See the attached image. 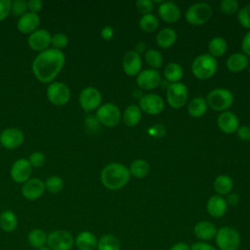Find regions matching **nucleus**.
<instances>
[{
    "label": "nucleus",
    "mask_w": 250,
    "mask_h": 250,
    "mask_svg": "<svg viewBox=\"0 0 250 250\" xmlns=\"http://www.w3.org/2000/svg\"><path fill=\"white\" fill-rule=\"evenodd\" d=\"M227 41L222 36H215L208 43V54L214 57L215 59L222 57L227 52Z\"/></svg>",
    "instance_id": "473e14b6"
},
{
    "label": "nucleus",
    "mask_w": 250,
    "mask_h": 250,
    "mask_svg": "<svg viewBox=\"0 0 250 250\" xmlns=\"http://www.w3.org/2000/svg\"><path fill=\"white\" fill-rule=\"evenodd\" d=\"M40 17L38 14H33L30 12L25 13L23 16L19 18L17 22L18 30L22 34H30L37 30L40 25Z\"/></svg>",
    "instance_id": "aec40b11"
},
{
    "label": "nucleus",
    "mask_w": 250,
    "mask_h": 250,
    "mask_svg": "<svg viewBox=\"0 0 250 250\" xmlns=\"http://www.w3.org/2000/svg\"><path fill=\"white\" fill-rule=\"evenodd\" d=\"M48 234L41 229H33L27 234V242L34 249H40L47 245Z\"/></svg>",
    "instance_id": "7c9ffc66"
},
{
    "label": "nucleus",
    "mask_w": 250,
    "mask_h": 250,
    "mask_svg": "<svg viewBox=\"0 0 250 250\" xmlns=\"http://www.w3.org/2000/svg\"><path fill=\"white\" fill-rule=\"evenodd\" d=\"M113 34H114L113 28H112L111 26H108V25L103 27V29H102V31H101V36H102V38L104 39V40H106V41L110 40V39L113 37Z\"/></svg>",
    "instance_id": "603ef678"
},
{
    "label": "nucleus",
    "mask_w": 250,
    "mask_h": 250,
    "mask_svg": "<svg viewBox=\"0 0 250 250\" xmlns=\"http://www.w3.org/2000/svg\"><path fill=\"white\" fill-rule=\"evenodd\" d=\"M145 60L146 62L152 68V69H158L162 66L163 63V57L162 54L155 49H148L145 53Z\"/></svg>",
    "instance_id": "e433bc0d"
},
{
    "label": "nucleus",
    "mask_w": 250,
    "mask_h": 250,
    "mask_svg": "<svg viewBox=\"0 0 250 250\" xmlns=\"http://www.w3.org/2000/svg\"><path fill=\"white\" fill-rule=\"evenodd\" d=\"M236 135L241 141L249 142L250 141V127L247 125L239 126L236 131Z\"/></svg>",
    "instance_id": "de8ad7c7"
},
{
    "label": "nucleus",
    "mask_w": 250,
    "mask_h": 250,
    "mask_svg": "<svg viewBox=\"0 0 250 250\" xmlns=\"http://www.w3.org/2000/svg\"><path fill=\"white\" fill-rule=\"evenodd\" d=\"M65 57L62 51L52 47L38 53L31 63V70L35 78L41 83H52L62 70Z\"/></svg>",
    "instance_id": "f257e3e1"
},
{
    "label": "nucleus",
    "mask_w": 250,
    "mask_h": 250,
    "mask_svg": "<svg viewBox=\"0 0 250 250\" xmlns=\"http://www.w3.org/2000/svg\"><path fill=\"white\" fill-rule=\"evenodd\" d=\"M136 83L143 90H153L157 88L161 83L160 72L152 68L143 69L137 75Z\"/></svg>",
    "instance_id": "2eb2a0df"
},
{
    "label": "nucleus",
    "mask_w": 250,
    "mask_h": 250,
    "mask_svg": "<svg viewBox=\"0 0 250 250\" xmlns=\"http://www.w3.org/2000/svg\"><path fill=\"white\" fill-rule=\"evenodd\" d=\"M217 69V60L207 53L197 56L191 62V72L200 80L211 78L216 73Z\"/></svg>",
    "instance_id": "20e7f679"
},
{
    "label": "nucleus",
    "mask_w": 250,
    "mask_h": 250,
    "mask_svg": "<svg viewBox=\"0 0 250 250\" xmlns=\"http://www.w3.org/2000/svg\"><path fill=\"white\" fill-rule=\"evenodd\" d=\"M97 244L98 238L90 230H82L74 238V245L78 250H95Z\"/></svg>",
    "instance_id": "b1692460"
},
{
    "label": "nucleus",
    "mask_w": 250,
    "mask_h": 250,
    "mask_svg": "<svg viewBox=\"0 0 250 250\" xmlns=\"http://www.w3.org/2000/svg\"><path fill=\"white\" fill-rule=\"evenodd\" d=\"M146 50V44L143 43V42H140L136 45V48H135V51L138 53V54H141L143 52H145Z\"/></svg>",
    "instance_id": "6e6d98bb"
},
{
    "label": "nucleus",
    "mask_w": 250,
    "mask_h": 250,
    "mask_svg": "<svg viewBox=\"0 0 250 250\" xmlns=\"http://www.w3.org/2000/svg\"><path fill=\"white\" fill-rule=\"evenodd\" d=\"M130 177L129 168L120 162L106 164L100 175L103 186L109 190H118L124 188L128 184Z\"/></svg>",
    "instance_id": "f03ea898"
},
{
    "label": "nucleus",
    "mask_w": 250,
    "mask_h": 250,
    "mask_svg": "<svg viewBox=\"0 0 250 250\" xmlns=\"http://www.w3.org/2000/svg\"><path fill=\"white\" fill-rule=\"evenodd\" d=\"M27 160L30 163V165L32 166V168H39L45 164L46 156L41 151H34L29 154Z\"/></svg>",
    "instance_id": "37998d69"
},
{
    "label": "nucleus",
    "mask_w": 250,
    "mask_h": 250,
    "mask_svg": "<svg viewBox=\"0 0 250 250\" xmlns=\"http://www.w3.org/2000/svg\"><path fill=\"white\" fill-rule=\"evenodd\" d=\"M18 218L11 210H4L0 214V228L5 232H13L18 228Z\"/></svg>",
    "instance_id": "2f4dec72"
},
{
    "label": "nucleus",
    "mask_w": 250,
    "mask_h": 250,
    "mask_svg": "<svg viewBox=\"0 0 250 250\" xmlns=\"http://www.w3.org/2000/svg\"><path fill=\"white\" fill-rule=\"evenodd\" d=\"M168 250H190V244L185 241H178L172 244Z\"/></svg>",
    "instance_id": "864d4df0"
},
{
    "label": "nucleus",
    "mask_w": 250,
    "mask_h": 250,
    "mask_svg": "<svg viewBox=\"0 0 250 250\" xmlns=\"http://www.w3.org/2000/svg\"><path fill=\"white\" fill-rule=\"evenodd\" d=\"M177 40V33L172 27L162 28L156 35V44L162 49L172 47Z\"/></svg>",
    "instance_id": "bb28decb"
},
{
    "label": "nucleus",
    "mask_w": 250,
    "mask_h": 250,
    "mask_svg": "<svg viewBox=\"0 0 250 250\" xmlns=\"http://www.w3.org/2000/svg\"><path fill=\"white\" fill-rule=\"evenodd\" d=\"M188 91L187 86L182 82L171 83L166 91V100L173 108H181L188 101Z\"/></svg>",
    "instance_id": "9d476101"
},
{
    "label": "nucleus",
    "mask_w": 250,
    "mask_h": 250,
    "mask_svg": "<svg viewBox=\"0 0 250 250\" xmlns=\"http://www.w3.org/2000/svg\"><path fill=\"white\" fill-rule=\"evenodd\" d=\"M68 45V37L62 32H57L51 36V46L56 50L62 51Z\"/></svg>",
    "instance_id": "58836bf2"
},
{
    "label": "nucleus",
    "mask_w": 250,
    "mask_h": 250,
    "mask_svg": "<svg viewBox=\"0 0 250 250\" xmlns=\"http://www.w3.org/2000/svg\"><path fill=\"white\" fill-rule=\"evenodd\" d=\"M157 13L159 18L168 23H173L181 18V10L177 4L172 1H164L158 6Z\"/></svg>",
    "instance_id": "4be33fe9"
},
{
    "label": "nucleus",
    "mask_w": 250,
    "mask_h": 250,
    "mask_svg": "<svg viewBox=\"0 0 250 250\" xmlns=\"http://www.w3.org/2000/svg\"><path fill=\"white\" fill-rule=\"evenodd\" d=\"M45 190L44 181L39 178H30L22 184L21 188V195L29 201L39 199L44 194Z\"/></svg>",
    "instance_id": "f3484780"
},
{
    "label": "nucleus",
    "mask_w": 250,
    "mask_h": 250,
    "mask_svg": "<svg viewBox=\"0 0 250 250\" xmlns=\"http://www.w3.org/2000/svg\"><path fill=\"white\" fill-rule=\"evenodd\" d=\"M164 106V100L157 94H145L139 101V107L141 110L149 115H155L162 112Z\"/></svg>",
    "instance_id": "f8f14e48"
},
{
    "label": "nucleus",
    "mask_w": 250,
    "mask_h": 250,
    "mask_svg": "<svg viewBox=\"0 0 250 250\" xmlns=\"http://www.w3.org/2000/svg\"><path fill=\"white\" fill-rule=\"evenodd\" d=\"M85 125L90 131H95L99 127L100 122L98 121L96 115H89L85 119Z\"/></svg>",
    "instance_id": "3c124183"
},
{
    "label": "nucleus",
    "mask_w": 250,
    "mask_h": 250,
    "mask_svg": "<svg viewBox=\"0 0 250 250\" xmlns=\"http://www.w3.org/2000/svg\"><path fill=\"white\" fill-rule=\"evenodd\" d=\"M11 14V0H0V21H3Z\"/></svg>",
    "instance_id": "a18cd8bd"
},
{
    "label": "nucleus",
    "mask_w": 250,
    "mask_h": 250,
    "mask_svg": "<svg viewBox=\"0 0 250 250\" xmlns=\"http://www.w3.org/2000/svg\"><path fill=\"white\" fill-rule=\"evenodd\" d=\"M25 13H27V1H24V0L11 1V14L14 17L21 18Z\"/></svg>",
    "instance_id": "ea45409f"
},
{
    "label": "nucleus",
    "mask_w": 250,
    "mask_h": 250,
    "mask_svg": "<svg viewBox=\"0 0 250 250\" xmlns=\"http://www.w3.org/2000/svg\"><path fill=\"white\" fill-rule=\"evenodd\" d=\"M226 201L228 203V205H230V206H236L239 202V196L234 193V192H230L227 195V198H226Z\"/></svg>",
    "instance_id": "5fc2aeb1"
},
{
    "label": "nucleus",
    "mask_w": 250,
    "mask_h": 250,
    "mask_svg": "<svg viewBox=\"0 0 250 250\" xmlns=\"http://www.w3.org/2000/svg\"><path fill=\"white\" fill-rule=\"evenodd\" d=\"M45 189L50 193H59L63 188V180L62 177L53 175L50 176L45 182Z\"/></svg>",
    "instance_id": "4c0bfd02"
},
{
    "label": "nucleus",
    "mask_w": 250,
    "mask_h": 250,
    "mask_svg": "<svg viewBox=\"0 0 250 250\" xmlns=\"http://www.w3.org/2000/svg\"><path fill=\"white\" fill-rule=\"evenodd\" d=\"M37 250H51L48 246H45V247H42V248H40V249H37Z\"/></svg>",
    "instance_id": "4d7b16f0"
},
{
    "label": "nucleus",
    "mask_w": 250,
    "mask_h": 250,
    "mask_svg": "<svg viewBox=\"0 0 250 250\" xmlns=\"http://www.w3.org/2000/svg\"><path fill=\"white\" fill-rule=\"evenodd\" d=\"M232 188H233L232 180L228 175L218 176L213 183V188L215 192L221 196L228 195L229 193H230Z\"/></svg>",
    "instance_id": "c85d7f7f"
},
{
    "label": "nucleus",
    "mask_w": 250,
    "mask_h": 250,
    "mask_svg": "<svg viewBox=\"0 0 250 250\" xmlns=\"http://www.w3.org/2000/svg\"><path fill=\"white\" fill-rule=\"evenodd\" d=\"M46 96L52 104L62 106L69 102L71 92L66 84L60 81H53L46 89Z\"/></svg>",
    "instance_id": "6e6552de"
},
{
    "label": "nucleus",
    "mask_w": 250,
    "mask_h": 250,
    "mask_svg": "<svg viewBox=\"0 0 250 250\" xmlns=\"http://www.w3.org/2000/svg\"><path fill=\"white\" fill-rule=\"evenodd\" d=\"M149 164L146 160L145 159H136L134 160L129 167V172L130 175L137 178V179H143L145 178L148 172H149Z\"/></svg>",
    "instance_id": "f704fd0d"
},
{
    "label": "nucleus",
    "mask_w": 250,
    "mask_h": 250,
    "mask_svg": "<svg viewBox=\"0 0 250 250\" xmlns=\"http://www.w3.org/2000/svg\"><path fill=\"white\" fill-rule=\"evenodd\" d=\"M207 105L216 111H226L233 104L232 93L226 88H215L206 97Z\"/></svg>",
    "instance_id": "39448f33"
},
{
    "label": "nucleus",
    "mask_w": 250,
    "mask_h": 250,
    "mask_svg": "<svg viewBox=\"0 0 250 250\" xmlns=\"http://www.w3.org/2000/svg\"><path fill=\"white\" fill-rule=\"evenodd\" d=\"M122 120L128 127H134L142 119V110L137 104H129L122 113Z\"/></svg>",
    "instance_id": "a878e982"
},
{
    "label": "nucleus",
    "mask_w": 250,
    "mask_h": 250,
    "mask_svg": "<svg viewBox=\"0 0 250 250\" xmlns=\"http://www.w3.org/2000/svg\"><path fill=\"white\" fill-rule=\"evenodd\" d=\"M248 58L243 53H233L227 59L226 65L231 72H241L248 66Z\"/></svg>",
    "instance_id": "393cba45"
},
{
    "label": "nucleus",
    "mask_w": 250,
    "mask_h": 250,
    "mask_svg": "<svg viewBox=\"0 0 250 250\" xmlns=\"http://www.w3.org/2000/svg\"><path fill=\"white\" fill-rule=\"evenodd\" d=\"M96 117L100 124L105 127H115L121 120V111L113 103H105L99 106L96 110Z\"/></svg>",
    "instance_id": "0eeeda50"
},
{
    "label": "nucleus",
    "mask_w": 250,
    "mask_h": 250,
    "mask_svg": "<svg viewBox=\"0 0 250 250\" xmlns=\"http://www.w3.org/2000/svg\"><path fill=\"white\" fill-rule=\"evenodd\" d=\"M207 106L206 100L203 97H195L189 101L188 104V112L191 117L199 118L205 114Z\"/></svg>",
    "instance_id": "c756f323"
},
{
    "label": "nucleus",
    "mask_w": 250,
    "mask_h": 250,
    "mask_svg": "<svg viewBox=\"0 0 250 250\" xmlns=\"http://www.w3.org/2000/svg\"><path fill=\"white\" fill-rule=\"evenodd\" d=\"M102 100L101 92L93 86L83 88L79 94V104L86 112L97 110L102 104Z\"/></svg>",
    "instance_id": "9b49d317"
},
{
    "label": "nucleus",
    "mask_w": 250,
    "mask_h": 250,
    "mask_svg": "<svg viewBox=\"0 0 250 250\" xmlns=\"http://www.w3.org/2000/svg\"><path fill=\"white\" fill-rule=\"evenodd\" d=\"M217 124L223 133L232 134L236 132L239 127V119L235 113L226 110L218 116Z\"/></svg>",
    "instance_id": "412c9836"
},
{
    "label": "nucleus",
    "mask_w": 250,
    "mask_h": 250,
    "mask_svg": "<svg viewBox=\"0 0 250 250\" xmlns=\"http://www.w3.org/2000/svg\"><path fill=\"white\" fill-rule=\"evenodd\" d=\"M47 246L51 250H71L74 246V237L65 229H56L48 234Z\"/></svg>",
    "instance_id": "1a4fd4ad"
},
{
    "label": "nucleus",
    "mask_w": 250,
    "mask_h": 250,
    "mask_svg": "<svg viewBox=\"0 0 250 250\" xmlns=\"http://www.w3.org/2000/svg\"><path fill=\"white\" fill-rule=\"evenodd\" d=\"M135 5L138 12L143 15L151 14L154 9V3L151 0H138Z\"/></svg>",
    "instance_id": "c03bdc74"
},
{
    "label": "nucleus",
    "mask_w": 250,
    "mask_h": 250,
    "mask_svg": "<svg viewBox=\"0 0 250 250\" xmlns=\"http://www.w3.org/2000/svg\"><path fill=\"white\" fill-rule=\"evenodd\" d=\"M32 170L33 168L26 158H19L12 164L10 175L15 183L23 184L31 178Z\"/></svg>",
    "instance_id": "4468645a"
},
{
    "label": "nucleus",
    "mask_w": 250,
    "mask_h": 250,
    "mask_svg": "<svg viewBox=\"0 0 250 250\" xmlns=\"http://www.w3.org/2000/svg\"><path fill=\"white\" fill-rule=\"evenodd\" d=\"M212 16V8L206 2H196L190 5L186 14V21L191 25H203Z\"/></svg>",
    "instance_id": "423d86ee"
},
{
    "label": "nucleus",
    "mask_w": 250,
    "mask_h": 250,
    "mask_svg": "<svg viewBox=\"0 0 250 250\" xmlns=\"http://www.w3.org/2000/svg\"><path fill=\"white\" fill-rule=\"evenodd\" d=\"M51 34L44 28H38L34 32L30 33L27 37L28 47L38 53H41L50 48Z\"/></svg>",
    "instance_id": "dca6fc26"
},
{
    "label": "nucleus",
    "mask_w": 250,
    "mask_h": 250,
    "mask_svg": "<svg viewBox=\"0 0 250 250\" xmlns=\"http://www.w3.org/2000/svg\"><path fill=\"white\" fill-rule=\"evenodd\" d=\"M23 142L24 134L19 128L9 127L0 133V145L6 149H16L20 147Z\"/></svg>",
    "instance_id": "ddd939ff"
},
{
    "label": "nucleus",
    "mask_w": 250,
    "mask_h": 250,
    "mask_svg": "<svg viewBox=\"0 0 250 250\" xmlns=\"http://www.w3.org/2000/svg\"><path fill=\"white\" fill-rule=\"evenodd\" d=\"M121 241L112 233H104L98 238L97 250H120Z\"/></svg>",
    "instance_id": "cd10ccee"
},
{
    "label": "nucleus",
    "mask_w": 250,
    "mask_h": 250,
    "mask_svg": "<svg viewBox=\"0 0 250 250\" xmlns=\"http://www.w3.org/2000/svg\"><path fill=\"white\" fill-rule=\"evenodd\" d=\"M143 62L141 55L135 50H129L125 53L122 59V68L129 76H135L142 70Z\"/></svg>",
    "instance_id": "6ab92c4d"
},
{
    "label": "nucleus",
    "mask_w": 250,
    "mask_h": 250,
    "mask_svg": "<svg viewBox=\"0 0 250 250\" xmlns=\"http://www.w3.org/2000/svg\"><path fill=\"white\" fill-rule=\"evenodd\" d=\"M43 8V2L41 0H29L27 1V12L38 14Z\"/></svg>",
    "instance_id": "09e8293b"
},
{
    "label": "nucleus",
    "mask_w": 250,
    "mask_h": 250,
    "mask_svg": "<svg viewBox=\"0 0 250 250\" xmlns=\"http://www.w3.org/2000/svg\"><path fill=\"white\" fill-rule=\"evenodd\" d=\"M218 228L214 223L208 220L198 221L193 226V235L197 238V241L209 242L215 238Z\"/></svg>",
    "instance_id": "a211bd4d"
},
{
    "label": "nucleus",
    "mask_w": 250,
    "mask_h": 250,
    "mask_svg": "<svg viewBox=\"0 0 250 250\" xmlns=\"http://www.w3.org/2000/svg\"><path fill=\"white\" fill-rule=\"evenodd\" d=\"M158 25H159L158 18L152 13L143 15L139 21V26L141 27V29L148 33L155 31L158 28Z\"/></svg>",
    "instance_id": "c9c22d12"
},
{
    "label": "nucleus",
    "mask_w": 250,
    "mask_h": 250,
    "mask_svg": "<svg viewBox=\"0 0 250 250\" xmlns=\"http://www.w3.org/2000/svg\"><path fill=\"white\" fill-rule=\"evenodd\" d=\"M226 198L221 195H212L206 202V211L213 218H222L228 211Z\"/></svg>",
    "instance_id": "5701e85b"
},
{
    "label": "nucleus",
    "mask_w": 250,
    "mask_h": 250,
    "mask_svg": "<svg viewBox=\"0 0 250 250\" xmlns=\"http://www.w3.org/2000/svg\"><path fill=\"white\" fill-rule=\"evenodd\" d=\"M219 7L222 13L226 15H233L239 10V3L236 0H222Z\"/></svg>",
    "instance_id": "79ce46f5"
},
{
    "label": "nucleus",
    "mask_w": 250,
    "mask_h": 250,
    "mask_svg": "<svg viewBox=\"0 0 250 250\" xmlns=\"http://www.w3.org/2000/svg\"><path fill=\"white\" fill-rule=\"evenodd\" d=\"M214 240L218 250H238L241 245V235L239 231L230 226L219 228Z\"/></svg>",
    "instance_id": "7ed1b4c3"
},
{
    "label": "nucleus",
    "mask_w": 250,
    "mask_h": 250,
    "mask_svg": "<svg viewBox=\"0 0 250 250\" xmlns=\"http://www.w3.org/2000/svg\"><path fill=\"white\" fill-rule=\"evenodd\" d=\"M241 49L244 55L250 57V30H248L242 38Z\"/></svg>",
    "instance_id": "8fccbe9b"
},
{
    "label": "nucleus",
    "mask_w": 250,
    "mask_h": 250,
    "mask_svg": "<svg viewBox=\"0 0 250 250\" xmlns=\"http://www.w3.org/2000/svg\"><path fill=\"white\" fill-rule=\"evenodd\" d=\"M237 21L241 26L250 30V3L238 10Z\"/></svg>",
    "instance_id": "a19ab883"
},
{
    "label": "nucleus",
    "mask_w": 250,
    "mask_h": 250,
    "mask_svg": "<svg viewBox=\"0 0 250 250\" xmlns=\"http://www.w3.org/2000/svg\"><path fill=\"white\" fill-rule=\"evenodd\" d=\"M248 72H249V74H250V64H249V67H248Z\"/></svg>",
    "instance_id": "13d9d810"
},
{
    "label": "nucleus",
    "mask_w": 250,
    "mask_h": 250,
    "mask_svg": "<svg viewBox=\"0 0 250 250\" xmlns=\"http://www.w3.org/2000/svg\"><path fill=\"white\" fill-rule=\"evenodd\" d=\"M190 250H218L215 245L210 242L195 241L190 244Z\"/></svg>",
    "instance_id": "49530a36"
},
{
    "label": "nucleus",
    "mask_w": 250,
    "mask_h": 250,
    "mask_svg": "<svg viewBox=\"0 0 250 250\" xmlns=\"http://www.w3.org/2000/svg\"><path fill=\"white\" fill-rule=\"evenodd\" d=\"M163 74L166 80L170 81L171 83H176L180 82V80L183 78L184 70L181 64L175 62H171L165 65Z\"/></svg>",
    "instance_id": "72a5a7b5"
}]
</instances>
